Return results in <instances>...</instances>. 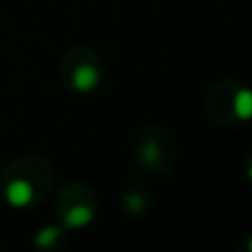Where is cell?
Wrapping results in <instances>:
<instances>
[{"instance_id": "1", "label": "cell", "mask_w": 252, "mask_h": 252, "mask_svg": "<svg viewBox=\"0 0 252 252\" xmlns=\"http://www.w3.org/2000/svg\"><path fill=\"white\" fill-rule=\"evenodd\" d=\"M0 188L9 206L31 208L49 197L53 188V168L42 157H20L4 166L0 175Z\"/></svg>"}, {"instance_id": "2", "label": "cell", "mask_w": 252, "mask_h": 252, "mask_svg": "<svg viewBox=\"0 0 252 252\" xmlns=\"http://www.w3.org/2000/svg\"><path fill=\"white\" fill-rule=\"evenodd\" d=\"M133 161L135 168L146 179H164L173 170L177 159L173 135L157 124L144 126L133 137Z\"/></svg>"}, {"instance_id": "3", "label": "cell", "mask_w": 252, "mask_h": 252, "mask_svg": "<svg viewBox=\"0 0 252 252\" xmlns=\"http://www.w3.org/2000/svg\"><path fill=\"white\" fill-rule=\"evenodd\" d=\"M204 113L219 126L237 128L252 120V89L239 80H219L206 91Z\"/></svg>"}, {"instance_id": "4", "label": "cell", "mask_w": 252, "mask_h": 252, "mask_svg": "<svg viewBox=\"0 0 252 252\" xmlns=\"http://www.w3.org/2000/svg\"><path fill=\"white\" fill-rule=\"evenodd\" d=\"M60 75L69 91L78 93V95H91L104 82L106 66L95 49L78 44L62 56Z\"/></svg>"}, {"instance_id": "5", "label": "cell", "mask_w": 252, "mask_h": 252, "mask_svg": "<svg viewBox=\"0 0 252 252\" xmlns=\"http://www.w3.org/2000/svg\"><path fill=\"white\" fill-rule=\"evenodd\" d=\"M97 197L91 186L82 182H69L56 199V215L66 230L84 228L95 219Z\"/></svg>"}, {"instance_id": "6", "label": "cell", "mask_w": 252, "mask_h": 252, "mask_svg": "<svg viewBox=\"0 0 252 252\" xmlns=\"http://www.w3.org/2000/svg\"><path fill=\"white\" fill-rule=\"evenodd\" d=\"M120 208L126 217L142 219L151 213L153 208V195L144 186H126L120 195Z\"/></svg>"}, {"instance_id": "7", "label": "cell", "mask_w": 252, "mask_h": 252, "mask_svg": "<svg viewBox=\"0 0 252 252\" xmlns=\"http://www.w3.org/2000/svg\"><path fill=\"white\" fill-rule=\"evenodd\" d=\"M66 244V228L62 223H51L35 232L33 246L40 250H58Z\"/></svg>"}, {"instance_id": "8", "label": "cell", "mask_w": 252, "mask_h": 252, "mask_svg": "<svg viewBox=\"0 0 252 252\" xmlns=\"http://www.w3.org/2000/svg\"><path fill=\"white\" fill-rule=\"evenodd\" d=\"M244 170H246V177H248V182L252 184V148H250V153L246 155V159H244Z\"/></svg>"}, {"instance_id": "9", "label": "cell", "mask_w": 252, "mask_h": 252, "mask_svg": "<svg viewBox=\"0 0 252 252\" xmlns=\"http://www.w3.org/2000/svg\"><path fill=\"white\" fill-rule=\"evenodd\" d=\"M246 248H248V250L252 252V235H250V239H248V241H246Z\"/></svg>"}]
</instances>
